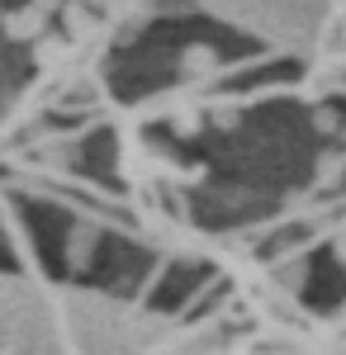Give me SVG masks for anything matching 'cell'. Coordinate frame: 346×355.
<instances>
[{"label":"cell","mask_w":346,"mask_h":355,"mask_svg":"<svg viewBox=\"0 0 346 355\" xmlns=\"http://www.w3.org/2000/svg\"><path fill=\"white\" fill-rule=\"evenodd\" d=\"M0 355H76L57 284L0 270Z\"/></svg>","instance_id":"cell-1"},{"label":"cell","mask_w":346,"mask_h":355,"mask_svg":"<svg viewBox=\"0 0 346 355\" xmlns=\"http://www.w3.org/2000/svg\"><path fill=\"white\" fill-rule=\"evenodd\" d=\"M161 355H213V351H199V346H171V351H161Z\"/></svg>","instance_id":"cell-3"},{"label":"cell","mask_w":346,"mask_h":355,"mask_svg":"<svg viewBox=\"0 0 346 355\" xmlns=\"http://www.w3.org/2000/svg\"><path fill=\"white\" fill-rule=\"evenodd\" d=\"M199 5L270 43H304L322 19V0H199Z\"/></svg>","instance_id":"cell-2"}]
</instances>
